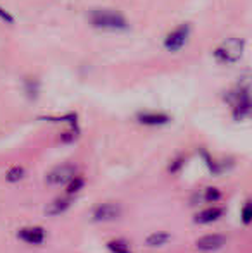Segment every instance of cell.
<instances>
[{
  "label": "cell",
  "mask_w": 252,
  "mask_h": 253,
  "mask_svg": "<svg viewBox=\"0 0 252 253\" xmlns=\"http://www.w3.org/2000/svg\"><path fill=\"white\" fill-rule=\"evenodd\" d=\"M88 21L92 26L109 31H125L130 28L126 17L112 9H94L88 14Z\"/></svg>",
  "instance_id": "cell-1"
},
{
  "label": "cell",
  "mask_w": 252,
  "mask_h": 253,
  "mask_svg": "<svg viewBox=\"0 0 252 253\" xmlns=\"http://www.w3.org/2000/svg\"><path fill=\"white\" fill-rule=\"evenodd\" d=\"M242 52L244 42L239 40V38H228L214 50V57L221 64H233L242 57Z\"/></svg>",
  "instance_id": "cell-2"
},
{
  "label": "cell",
  "mask_w": 252,
  "mask_h": 253,
  "mask_svg": "<svg viewBox=\"0 0 252 253\" xmlns=\"http://www.w3.org/2000/svg\"><path fill=\"white\" fill-rule=\"evenodd\" d=\"M232 107H233V116L235 119H246V117H252V95L249 90L240 88V90L232 93Z\"/></svg>",
  "instance_id": "cell-3"
},
{
  "label": "cell",
  "mask_w": 252,
  "mask_h": 253,
  "mask_svg": "<svg viewBox=\"0 0 252 253\" xmlns=\"http://www.w3.org/2000/svg\"><path fill=\"white\" fill-rule=\"evenodd\" d=\"M190 37V26L189 24H182L176 30H173L171 33L166 37L164 40V47L168 48L169 52H178L183 48V45L187 43Z\"/></svg>",
  "instance_id": "cell-4"
},
{
  "label": "cell",
  "mask_w": 252,
  "mask_h": 253,
  "mask_svg": "<svg viewBox=\"0 0 252 253\" xmlns=\"http://www.w3.org/2000/svg\"><path fill=\"white\" fill-rule=\"evenodd\" d=\"M121 207L116 203H101L92 210V220L95 222H111L121 215Z\"/></svg>",
  "instance_id": "cell-5"
},
{
  "label": "cell",
  "mask_w": 252,
  "mask_h": 253,
  "mask_svg": "<svg viewBox=\"0 0 252 253\" xmlns=\"http://www.w3.org/2000/svg\"><path fill=\"white\" fill-rule=\"evenodd\" d=\"M74 166L71 164H62V166H57L47 174V183L54 184V186H62V184H69L71 179L74 177Z\"/></svg>",
  "instance_id": "cell-6"
},
{
  "label": "cell",
  "mask_w": 252,
  "mask_h": 253,
  "mask_svg": "<svg viewBox=\"0 0 252 253\" xmlns=\"http://www.w3.org/2000/svg\"><path fill=\"white\" fill-rule=\"evenodd\" d=\"M225 243H226V236H223V234H205V236L199 238L197 248L202 252H214L219 250Z\"/></svg>",
  "instance_id": "cell-7"
},
{
  "label": "cell",
  "mask_w": 252,
  "mask_h": 253,
  "mask_svg": "<svg viewBox=\"0 0 252 253\" xmlns=\"http://www.w3.org/2000/svg\"><path fill=\"white\" fill-rule=\"evenodd\" d=\"M17 236L28 245H42L45 241V231L42 227H24L17 233Z\"/></svg>",
  "instance_id": "cell-8"
},
{
  "label": "cell",
  "mask_w": 252,
  "mask_h": 253,
  "mask_svg": "<svg viewBox=\"0 0 252 253\" xmlns=\"http://www.w3.org/2000/svg\"><path fill=\"white\" fill-rule=\"evenodd\" d=\"M138 123L145 126H164L169 123V116L164 112H140L137 116Z\"/></svg>",
  "instance_id": "cell-9"
},
{
  "label": "cell",
  "mask_w": 252,
  "mask_h": 253,
  "mask_svg": "<svg viewBox=\"0 0 252 253\" xmlns=\"http://www.w3.org/2000/svg\"><path fill=\"white\" fill-rule=\"evenodd\" d=\"M71 205V197H57L55 200H52L45 209V213L47 215H61V213L66 212Z\"/></svg>",
  "instance_id": "cell-10"
},
{
  "label": "cell",
  "mask_w": 252,
  "mask_h": 253,
  "mask_svg": "<svg viewBox=\"0 0 252 253\" xmlns=\"http://www.w3.org/2000/svg\"><path fill=\"white\" fill-rule=\"evenodd\" d=\"M221 215H223V209H218V207H211V209L201 210L199 213H195L194 220L197 224H211V222H214V220H218Z\"/></svg>",
  "instance_id": "cell-11"
},
{
  "label": "cell",
  "mask_w": 252,
  "mask_h": 253,
  "mask_svg": "<svg viewBox=\"0 0 252 253\" xmlns=\"http://www.w3.org/2000/svg\"><path fill=\"white\" fill-rule=\"evenodd\" d=\"M169 241V234L168 233H154L145 240V243L149 247H161V245L168 243Z\"/></svg>",
  "instance_id": "cell-12"
},
{
  "label": "cell",
  "mask_w": 252,
  "mask_h": 253,
  "mask_svg": "<svg viewBox=\"0 0 252 253\" xmlns=\"http://www.w3.org/2000/svg\"><path fill=\"white\" fill-rule=\"evenodd\" d=\"M23 177H24V167H21V166L10 167V169L7 170V174H5L7 183H17V181H21Z\"/></svg>",
  "instance_id": "cell-13"
},
{
  "label": "cell",
  "mask_w": 252,
  "mask_h": 253,
  "mask_svg": "<svg viewBox=\"0 0 252 253\" xmlns=\"http://www.w3.org/2000/svg\"><path fill=\"white\" fill-rule=\"evenodd\" d=\"M107 250L111 253H131L130 247H128L126 241L123 240H112L107 243Z\"/></svg>",
  "instance_id": "cell-14"
},
{
  "label": "cell",
  "mask_w": 252,
  "mask_h": 253,
  "mask_svg": "<svg viewBox=\"0 0 252 253\" xmlns=\"http://www.w3.org/2000/svg\"><path fill=\"white\" fill-rule=\"evenodd\" d=\"M83 186H85L83 177H73V179H71V183L66 186V195H67V197H71V195H76Z\"/></svg>",
  "instance_id": "cell-15"
},
{
  "label": "cell",
  "mask_w": 252,
  "mask_h": 253,
  "mask_svg": "<svg viewBox=\"0 0 252 253\" xmlns=\"http://www.w3.org/2000/svg\"><path fill=\"white\" fill-rule=\"evenodd\" d=\"M240 215H242V222L244 224H251L252 222V202H246V205L242 207V212H240Z\"/></svg>",
  "instance_id": "cell-16"
},
{
  "label": "cell",
  "mask_w": 252,
  "mask_h": 253,
  "mask_svg": "<svg viewBox=\"0 0 252 253\" xmlns=\"http://www.w3.org/2000/svg\"><path fill=\"white\" fill-rule=\"evenodd\" d=\"M221 198V193H219V190H216V188H207V190L204 191V200L205 202H216Z\"/></svg>",
  "instance_id": "cell-17"
},
{
  "label": "cell",
  "mask_w": 252,
  "mask_h": 253,
  "mask_svg": "<svg viewBox=\"0 0 252 253\" xmlns=\"http://www.w3.org/2000/svg\"><path fill=\"white\" fill-rule=\"evenodd\" d=\"M38 83L35 80H26V93L30 95L31 98H37V95H38Z\"/></svg>",
  "instance_id": "cell-18"
},
{
  "label": "cell",
  "mask_w": 252,
  "mask_h": 253,
  "mask_svg": "<svg viewBox=\"0 0 252 253\" xmlns=\"http://www.w3.org/2000/svg\"><path fill=\"white\" fill-rule=\"evenodd\" d=\"M0 19L5 21V23H9V24H14V17L10 16L5 9H2V7H0Z\"/></svg>",
  "instance_id": "cell-19"
},
{
  "label": "cell",
  "mask_w": 252,
  "mask_h": 253,
  "mask_svg": "<svg viewBox=\"0 0 252 253\" xmlns=\"http://www.w3.org/2000/svg\"><path fill=\"white\" fill-rule=\"evenodd\" d=\"M182 166H183V157H180V160L176 159L175 162H173L171 166H169V170H171V172H176V170L182 169Z\"/></svg>",
  "instance_id": "cell-20"
}]
</instances>
